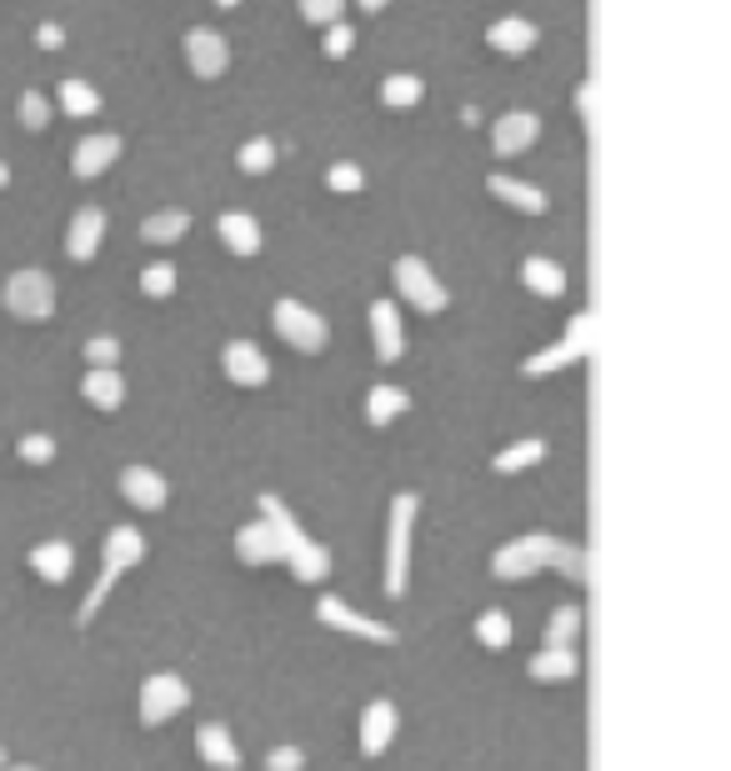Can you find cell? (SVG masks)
<instances>
[{
	"instance_id": "1",
	"label": "cell",
	"mask_w": 731,
	"mask_h": 771,
	"mask_svg": "<svg viewBox=\"0 0 731 771\" xmlns=\"http://www.w3.org/2000/svg\"><path fill=\"white\" fill-rule=\"evenodd\" d=\"M536 571H562L566 581H587V551L562 537H522L491 556L497 581H531Z\"/></svg>"
},
{
	"instance_id": "2",
	"label": "cell",
	"mask_w": 731,
	"mask_h": 771,
	"mask_svg": "<svg viewBox=\"0 0 731 771\" xmlns=\"http://www.w3.org/2000/svg\"><path fill=\"white\" fill-rule=\"evenodd\" d=\"M261 522L271 526L275 537H281V562L291 566V576H296V581H306V587L326 581V571H331L326 547H316V541L300 531V522L286 511V501H281V497H261Z\"/></svg>"
},
{
	"instance_id": "3",
	"label": "cell",
	"mask_w": 731,
	"mask_h": 771,
	"mask_svg": "<svg viewBox=\"0 0 731 771\" xmlns=\"http://www.w3.org/2000/svg\"><path fill=\"white\" fill-rule=\"evenodd\" d=\"M141 556H145L141 531H136V526H111V537H105V547H101V581H95L91 596L80 602V627H91V616L101 612V602L111 596V587H116L131 566H141Z\"/></svg>"
},
{
	"instance_id": "4",
	"label": "cell",
	"mask_w": 731,
	"mask_h": 771,
	"mask_svg": "<svg viewBox=\"0 0 731 771\" xmlns=\"http://www.w3.org/2000/svg\"><path fill=\"white\" fill-rule=\"evenodd\" d=\"M411 526H416V497L401 491L392 501V531H386V596H406L411 571Z\"/></svg>"
},
{
	"instance_id": "5",
	"label": "cell",
	"mask_w": 731,
	"mask_h": 771,
	"mask_svg": "<svg viewBox=\"0 0 731 771\" xmlns=\"http://www.w3.org/2000/svg\"><path fill=\"white\" fill-rule=\"evenodd\" d=\"M0 306L15 316V321H51L55 316V281L46 271H15L5 286H0Z\"/></svg>"
},
{
	"instance_id": "6",
	"label": "cell",
	"mask_w": 731,
	"mask_h": 771,
	"mask_svg": "<svg viewBox=\"0 0 731 771\" xmlns=\"http://www.w3.org/2000/svg\"><path fill=\"white\" fill-rule=\"evenodd\" d=\"M275 336L286 340L291 351H300V356H321L326 351V321L311 311V306H300V301H275Z\"/></svg>"
},
{
	"instance_id": "7",
	"label": "cell",
	"mask_w": 731,
	"mask_h": 771,
	"mask_svg": "<svg viewBox=\"0 0 731 771\" xmlns=\"http://www.w3.org/2000/svg\"><path fill=\"white\" fill-rule=\"evenodd\" d=\"M392 275H396V291H401L406 301H411V311H421V316H441L446 311V286L432 275V266L421 261V256H401V261L392 266Z\"/></svg>"
},
{
	"instance_id": "8",
	"label": "cell",
	"mask_w": 731,
	"mask_h": 771,
	"mask_svg": "<svg viewBox=\"0 0 731 771\" xmlns=\"http://www.w3.org/2000/svg\"><path fill=\"white\" fill-rule=\"evenodd\" d=\"M185 706H191V686L181 677H145L141 681V727H166L170 717H181Z\"/></svg>"
},
{
	"instance_id": "9",
	"label": "cell",
	"mask_w": 731,
	"mask_h": 771,
	"mask_svg": "<svg viewBox=\"0 0 731 771\" xmlns=\"http://www.w3.org/2000/svg\"><path fill=\"white\" fill-rule=\"evenodd\" d=\"M316 616H321V627H331V631H346V637L376 641V646H396V631L386 627V621H371V616L351 612V606L341 602V596H321V602H316Z\"/></svg>"
},
{
	"instance_id": "10",
	"label": "cell",
	"mask_w": 731,
	"mask_h": 771,
	"mask_svg": "<svg viewBox=\"0 0 731 771\" xmlns=\"http://www.w3.org/2000/svg\"><path fill=\"white\" fill-rule=\"evenodd\" d=\"M185 61H191V70H196L201 80L226 76V66H231L226 36H221V30H210V26H191V30H185Z\"/></svg>"
},
{
	"instance_id": "11",
	"label": "cell",
	"mask_w": 731,
	"mask_h": 771,
	"mask_svg": "<svg viewBox=\"0 0 731 771\" xmlns=\"http://www.w3.org/2000/svg\"><path fill=\"white\" fill-rule=\"evenodd\" d=\"M221 367H226V376H231L235 386H246V391H256V386L271 381V361H266V351L256 340H231L221 351Z\"/></svg>"
},
{
	"instance_id": "12",
	"label": "cell",
	"mask_w": 731,
	"mask_h": 771,
	"mask_svg": "<svg viewBox=\"0 0 731 771\" xmlns=\"http://www.w3.org/2000/svg\"><path fill=\"white\" fill-rule=\"evenodd\" d=\"M371 346H376L381 367L401 361L406 336H401V311H396V301H371Z\"/></svg>"
},
{
	"instance_id": "13",
	"label": "cell",
	"mask_w": 731,
	"mask_h": 771,
	"mask_svg": "<svg viewBox=\"0 0 731 771\" xmlns=\"http://www.w3.org/2000/svg\"><path fill=\"white\" fill-rule=\"evenodd\" d=\"M536 136H541V116H531V111H506V116L491 126L497 156H522V151L536 145Z\"/></svg>"
},
{
	"instance_id": "14",
	"label": "cell",
	"mask_w": 731,
	"mask_h": 771,
	"mask_svg": "<svg viewBox=\"0 0 731 771\" xmlns=\"http://www.w3.org/2000/svg\"><path fill=\"white\" fill-rule=\"evenodd\" d=\"M120 497L131 501V506H141V511H161L170 497V486L156 466H126L120 471Z\"/></svg>"
},
{
	"instance_id": "15",
	"label": "cell",
	"mask_w": 731,
	"mask_h": 771,
	"mask_svg": "<svg viewBox=\"0 0 731 771\" xmlns=\"http://www.w3.org/2000/svg\"><path fill=\"white\" fill-rule=\"evenodd\" d=\"M235 556H241V566H275L281 562V537L266 522H246L235 531Z\"/></svg>"
},
{
	"instance_id": "16",
	"label": "cell",
	"mask_w": 731,
	"mask_h": 771,
	"mask_svg": "<svg viewBox=\"0 0 731 771\" xmlns=\"http://www.w3.org/2000/svg\"><path fill=\"white\" fill-rule=\"evenodd\" d=\"M120 156V136H86V141L76 145V156H70V170H76V181H95L111 160Z\"/></svg>"
},
{
	"instance_id": "17",
	"label": "cell",
	"mask_w": 731,
	"mask_h": 771,
	"mask_svg": "<svg viewBox=\"0 0 731 771\" xmlns=\"http://www.w3.org/2000/svg\"><path fill=\"white\" fill-rule=\"evenodd\" d=\"M101 235H105V210L80 206L76 221H70V235H66V256L70 261H91L95 250H101Z\"/></svg>"
},
{
	"instance_id": "18",
	"label": "cell",
	"mask_w": 731,
	"mask_h": 771,
	"mask_svg": "<svg viewBox=\"0 0 731 771\" xmlns=\"http://www.w3.org/2000/svg\"><path fill=\"white\" fill-rule=\"evenodd\" d=\"M526 677L531 681H576L581 677V656H576V646H541V652L526 661Z\"/></svg>"
},
{
	"instance_id": "19",
	"label": "cell",
	"mask_w": 731,
	"mask_h": 771,
	"mask_svg": "<svg viewBox=\"0 0 731 771\" xmlns=\"http://www.w3.org/2000/svg\"><path fill=\"white\" fill-rule=\"evenodd\" d=\"M396 736V706L392 702H371L361 711V757H381Z\"/></svg>"
},
{
	"instance_id": "20",
	"label": "cell",
	"mask_w": 731,
	"mask_h": 771,
	"mask_svg": "<svg viewBox=\"0 0 731 771\" xmlns=\"http://www.w3.org/2000/svg\"><path fill=\"white\" fill-rule=\"evenodd\" d=\"M196 751H201V761H206L210 771H241V751H235L231 732H226L221 721H206V727H201Z\"/></svg>"
},
{
	"instance_id": "21",
	"label": "cell",
	"mask_w": 731,
	"mask_h": 771,
	"mask_svg": "<svg viewBox=\"0 0 731 771\" xmlns=\"http://www.w3.org/2000/svg\"><path fill=\"white\" fill-rule=\"evenodd\" d=\"M486 191H491L497 201H506L511 210H526V216H547V206H551L536 185L516 181V176H486Z\"/></svg>"
},
{
	"instance_id": "22",
	"label": "cell",
	"mask_w": 731,
	"mask_h": 771,
	"mask_svg": "<svg viewBox=\"0 0 731 771\" xmlns=\"http://www.w3.org/2000/svg\"><path fill=\"white\" fill-rule=\"evenodd\" d=\"M522 286L531 291V296H541V301H556V296H566V271L556 261H547V256H526Z\"/></svg>"
},
{
	"instance_id": "23",
	"label": "cell",
	"mask_w": 731,
	"mask_h": 771,
	"mask_svg": "<svg viewBox=\"0 0 731 771\" xmlns=\"http://www.w3.org/2000/svg\"><path fill=\"white\" fill-rule=\"evenodd\" d=\"M216 231H221L226 250H235V256H256L261 250V221L246 216V210H226L221 221H216Z\"/></svg>"
},
{
	"instance_id": "24",
	"label": "cell",
	"mask_w": 731,
	"mask_h": 771,
	"mask_svg": "<svg viewBox=\"0 0 731 771\" xmlns=\"http://www.w3.org/2000/svg\"><path fill=\"white\" fill-rule=\"evenodd\" d=\"M536 36H541V30H536L531 21H522V15H506V21H497V26L486 30L491 51H501V55H526L536 46Z\"/></svg>"
},
{
	"instance_id": "25",
	"label": "cell",
	"mask_w": 731,
	"mask_h": 771,
	"mask_svg": "<svg viewBox=\"0 0 731 771\" xmlns=\"http://www.w3.org/2000/svg\"><path fill=\"white\" fill-rule=\"evenodd\" d=\"M80 396L95 406V411H120V401H126V381H120V371H86V381H80Z\"/></svg>"
},
{
	"instance_id": "26",
	"label": "cell",
	"mask_w": 731,
	"mask_h": 771,
	"mask_svg": "<svg viewBox=\"0 0 731 771\" xmlns=\"http://www.w3.org/2000/svg\"><path fill=\"white\" fill-rule=\"evenodd\" d=\"M70 566H76V551H70V541H40L36 551H30V571L40 576V581H66Z\"/></svg>"
},
{
	"instance_id": "27",
	"label": "cell",
	"mask_w": 731,
	"mask_h": 771,
	"mask_svg": "<svg viewBox=\"0 0 731 771\" xmlns=\"http://www.w3.org/2000/svg\"><path fill=\"white\" fill-rule=\"evenodd\" d=\"M401 411H411V396L401 386H371V396H366V421L371 426H392Z\"/></svg>"
},
{
	"instance_id": "28",
	"label": "cell",
	"mask_w": 731,
	"mask_h": 771,
	"mask_svg": "<svg viewBox=\"0 0 731 771\" xmlns=\"http://www.w3.org/2000/svg\"><path fill=\"white\" fill-rule=\"evenodd\" d=\"M185 231H191V216H185V210H156V216L141 221V235L151 246H170V241H181Z\"/></svg>"
},
{
	"instance_id": "29",
	"label": "cell",
	"mask_w": 731,
	"mask_h": 771,
	"mask_svg": "<svg viewBox=\"0 0 731 771\" xmlns=\"http://www.w3.org/2000/svg\"><path fill=\"white\" fill-rule=\"evenodd\" d=\"M426 95V80L421 76H386L381 80V105H392V111H411V105Z\"/></svg>"
},
{
	"instance_id": "30",
	"label": "cell",
	"mask_w": 731,
	"mask_h": 771,
	"mask_svg": "<svg viewBox=\"0 0 731 771\" xmlns=\"http://www.w3.org/2000/svg\"><path fill=\"white\" fill-rule=\"evenodd\" d=\"M581 346H572V340H562V346H551V351H536V356H526L522 361V371L526 376H551V371H562V367H572V361H581Z\"/></svg>"
},
{
	"instance_id": "31",
	"label": "cell",
	"mask_w": 731,
	"mask_h": 771,
	"mask_svg": "<svg viewBox=\"0 0 731 771\" xmlns=\"http://www.w3.org/2000/svg\"><path fill=\"white\" fill-rule=\"evenodd\" d=\"M541 457H547V446H541V441H516V446H506V451H497V457H491V471H501V476H516V471L536 466Z\"/></svg>"
},
{
	"instance_id": "32",
	"label": "cell",
	"mask_w": 731,
	"mask_h": 771,
	"mask_svg": "<svg viewBox=\"0 0 731 771\" xmlns=\"http://www.w3.org/2000/svg\"><path fill=\"white\" fill-rule=\"evenodd\" d=\"M476 641H482L486 652H506V646H511V616L497 612V606H491V612H482V616H476Z\"/></svg>"
},
{
	"instance_id": "33",
	"label": "cell",
	"mask_w": 731,
	"mask_h": 771,
	"mask_svg": "<svg viewBox=\"0 0 731 771\" xmlns=\"http://www.w3.org/2000/svg\"><path fill=\"white\" fill-rule=\"evenodd\" d=\"M61 111H66V116H95V111H101V95H95L86 80H61Z\"/></svg>"
},
{
	"instance_id": "34",
	"label": "cell",
	"mask_w": 731,
	"mask_h": 771,
	"mask_svg": "<svg viewBox=\"0 0 731 771\" xmlns=\"http://www.w3.org/2000/svg\"><path fill=\"white\" fill-rule=\"evenodd\" d=\"M235 166L246 170V176H266V170L275 166V141H266V136L246 141L241 151H235Z\"/></svg>"
},
{
	"instance_id": "35",
	"label": "cell",
	"mask_w": 731,
	"mask_h": 771,
	"mask_svg": "<svg viewBox=\"0 0 731 771\" xmlns=\"http://www.w3.org/2000/svg\"><path fill=\"white\" fill-rule=\"evenodd\" d=\"M581 606H562V612L551 616V627H547V646H572L576 637H581Z\"/></svg>"
},
{
	"instance_id": "36",
	"label": "cell",
	"mask_w": 731,
	"mask_h": 771,
	"mask_svg": "<svg viewBox=\"0 0 731 771\" xmlns=\"http://www.w3.org/2000/svg\"><path fill=\"white\" fill-rule=\"evenodd\" d=\"M141 291L151 296V301H166L170 291H176V266H166V261L145 266V271H141Z\"/></svg>"
},
{
	"instance_id": "37",
	"label": "cell",
	"mask_w": 731,
	"mask_h": 771,
	"mask_svg": "<svg viewBox=\"0 0 731 771\" xmlns=\"http://www.w3.org/2000/svg\"><path fill=\"white\" fill-rule=\"evenodd\" d=\"M326 185L336 191V196H356V191L366 185V170L356 166V160H341V166L326 170Z\"/></svg>"
},
{
	"instance_id": "38",
	"label": "cell",
	"mask_w": 731,
	"mask_h": 771,
	"mask_svg": "<svg viewBox=\"0 0 731 771\" xmlns=\"http://www.w3.org/2000/svg\"><path fill=\"white\" fill-rule=\"evenodd\" d=\"M86 361H91V371H116L120 340L116 336H91V340H86Z\"/></svg>"
},
{
	"instance_id": "39",
	"label": "cell",
	"mask_w": 731,
	"mask_h": 771,
	"mask_svg": "<svg viewBox=\"0 0 731 771\" xmlns=\"http://www.w3.org/2000/svg\"><path fill=\"white\" fill-rule=\"evenodd\" d=\"M15 111H21V126H26V131H46V120H51V101L40 91H26Z\"/></svg>"
},
{
	"instance_id": "40",
	"label": "cell",
	"mask_w": 731,
	"mask_h": 771,
	"mask_svg": "<svg viewBox=\"0 0 731 771\" xmlns=\"http://www.w3.org/2000/svg\"><path fill=\"white\" fill-rule=\"evenodd\" d=\"M341 5H346V0H300V15H306L311 26H336Z\"/></svg>"
},
{
	"instance_id": "41",
	"label": "cell",
	"mask_w": 731,
	"mask_h": 771,
	"mask_svg": "<svg viewBox=\"0 0 731 771\" xmlns=\"http://www.w3.org/2000/svg\"><path fill=\"white\" fill-rule=\"evenodd\" d=\"M351 46H356V30L351 26H326V36H321V51L331 55V61H341V55H351Z\"/></svg>"
},
{
	"instance_id": "42",
	"label": "cell",
	"mask_w": 731,
	"mask_h": 771,
	"mask_svg": "<svg viewBox=\"0 0 731 771\" xmlns=\"http://www.w3.org/2000/svg\"><path fill=\"white\" fill-rule=\"evenodd\" d=\"M15 451H21V461H30V466H46V461L55 457V441L51 436H26Z\"/></svg>"
},
{
	"instance_id": "43",
	"label": "cell",
	"mask_w": 731,
	"mask_h": 771,
	"mask_svg": "<svg viewBox=\"0 0 731 771\" xmlns=\"http://www.w3.org/2000/svg\"><path fill=\"white\" fill-rule=\"evenodd\" d=\"M306 767V751L300 746H275L271 757H266V771H300Z\"/></svg>"
},
{
	"instance_id": "44",
	"label": "cell",
	"mask_w": 731,
	"mask_h": 771,
	"mask_svg": "<svg viewBox=\"0 0 731 771\" xmlns=\"http://www.w3.org/2000/svg\"><path fill=\"white\" fill-rule=\"evenodd\" d=\"M566 340H572V346H581V351H591V316H587V311L572 316V326H566Z\"/></svg>"
},
{
	"instance_id": "45",
	"label": "cell",
	"mask_w": 731,
	"mask_h": 771,
	"mask_svg": "<svg viewBox=\"0 0 731 771\" xmlns=\"http://www.w3.org/2000/svg\"><path fill=\"white\" fill-rule=\"evenodd\" d=\"M61 40H66V30L55 26V21H46V26L36 30V46H40V51H55V46H61Z\"/></svg>"
},
{
	"instance_id": "46",
	"label": "cell",
	"mask_w": 731,
	"mask_h": 771,
	"mask_svg": "<svg viewBox=\"0 0 731 771\" xmlns=\"http://www.w3.org/2000/svg\"><path fill=\"white\" fill-rule=\"evenodd\" d=\"M356 5H361L366 15H376V11H386V0H356Z\"/></svg>"
},
{
	"instance_id": "47",
	"label": "cell",
	"mask_w": 731,
	"mask_h": 771,
	"mask_svg": "<svg viewBox=\"0 0 731 771\" xmlns=\"http://www.w3.org/2000/svg\"><path fill=\"white\" fill-rule=\"evenodd\" d=\"M5 185H11V170H5V160H0V191H5Z\"/></svg>"
},
{
	"instance_id": "48",
	"label": "cell",
	"mask_w": 731,
	"mask_h": 771,
	"mask_svg": "<svg viewBox=\"0 0 731 771\" xmlns=\"http://www.w3.org/2000/svg\"><path fill=\"white\" fill-rule=\"evenodd\" d=\"M216 5H226V11H231V5H235V0H216Z\"/></svg>"
},
{
	"instance_id": "49",
	"label": "cell",
	"mask_w": 731,
	"mask_h": 771,
	"mask_svg": "<svg viewBox=\"0 0 731 771\" xmlns=\"http://www.w3.org/2000/svg\"><path fill=\"white\" fill-rule=\"evenodd\" d=\"M11 771H36V767H11Z\"/></svg>"
},
{
	"instance_id": "50",
	"label": "cell",
	"mask_w": 731,
	"mask_h": 771,
	"mask_svg": "<svg viewBox=\"0 0 731 771\" xmlns=\"http://www.w3.org/2000/svg\"><path fill=\"white\" fill-rule=\"evenodd\" d=\"M0 767H5V751H0Z\"/></svg>"
}]
</instances>
